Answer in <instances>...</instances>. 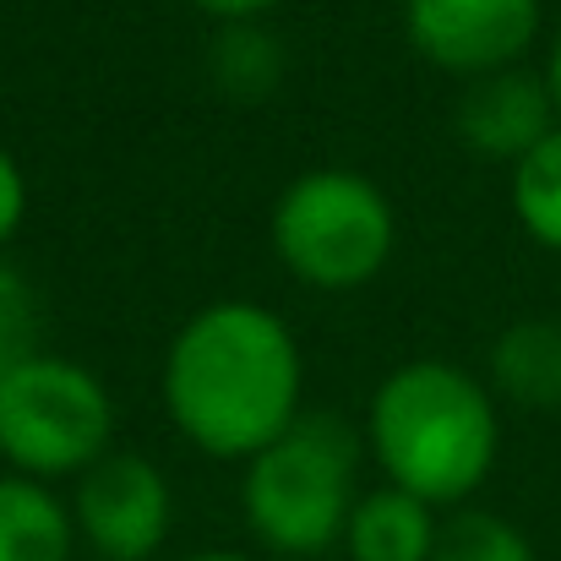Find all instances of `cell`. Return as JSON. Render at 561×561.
<instances>
[{
  "instance_id": "6da1fadb",
  "label": "cell",
  "mask_w": 561,
  "mask_h": 561,
  "mask_svg": "<svg viewBox=\"0 0 561 561\" xmlns=\"http://www.w3.org/2000/svg\"><path fill=\"white\" fill-rule=\"evenodd\" d=\"M164 414L196 453L245 463L300 420L306 360L284 317L256 300H213L170 339Z\"/></svg>"
},
{
  "instance_id": "7a4b0ae2",
  "label": "cell",
  "mask_w": 561,
  "mask_h": 561,
  "mask_svg": "<svg viewBox=\"0 0 561 561\" xmlns=\"http://www.w3.org/2000/svg\"><path fill=\"white\" fill-rule=\"evenodd\" d=\"M366 442L387 485L431 507H458L496 469L502 420L485 381L442 360H409L371 392Z\"/></svg>"
},
{
  "instance_id": "3957f363",
  "label": "cell",
  "mask_w": 561,
  "mask_h": 561,
  "mask_svg": "<svg viewBox=\"0 0 561 561\" xmlns=\"http://www.w3.org/2000/svg\"><path fill=\"white\" fill-rule=\"evenodd\" d=\"M360 436L339 414H300L278 442L245 458L240 507L251 535L278 557H322L355 513Z\"/></svg>"
},
{
  "instance_id": "277c9868",
  "label": "cell",
  "mask_w": 561,
  "mask_h": 561,
  "mask_svg": "<svg viewBox=\"0 0 561 561\" xmlns=\"http://www.w3.org/2000/svg\"><path fill=\"white\" fill-rule=\"evenodd\" d=\"M398 245V218L387 191L360 170H306L273 207V251L278 262L328 295L366 289Z\"/></svg>"
},
{
  "instance_id": "5b68a950",
  "label": "cell",
  "mask_w": 561,
  "mask_h": 561,
  "mask_svg": "<svg viewBox=\"0 0 561 561\" xmlns=\"http://www.w3.org/2000/svg\"><path fill=\"white\" fill-rule=\"evenodd\" d=\"M115 442V398L66 355H33L0 381V458L27 480H77Z\"/></svg>"
},
{
  "instance_id": "8992f818",
  "label": "cell",
  "mask_w": 561,
  "mask_h": 561,
  "mask_svg": "<svg viewBox=\"0 0 561 561\" xmlns=\"http://www.w3.org/2000/svg\"><path fill=\"white\" fill-rule=\"evenodd\" d=\"M71 524L77 540L99 561H148L175 524L170 480L142 453H104L93 469L77 474L71 491Z\"/></svg>"
},
{
  "instance_id": "52a82bcc",
  "label": "cell",
  "mask_w": 561,
  "mask_h": 561,
  "mask_svg": "<svg viewBox=\"0 0 561 561\" xmlns=\"http://www.w3.org/2000/svg\"><path fill=\"white\" fill-rule=\"evenodd\" d=\"M403 33L420 60L474 82L529 55L540 0H403Z\"/></svg>"
},
{
  "instance_id": "ba28073f",
  "label": "cell",
  "mask_w": 561,
  "mask_h": 561,
  "mask_svg": "<svg viewBox=\"0 0 561 561\" xmlns=\"http://www.w3.org/2000/svg\"><path fill=\"white\" fill-rule=\"evenodd\" d=\"M561 126L557 99L546 88V77L535 71H491V77H474L463 104H458V137L485 153V159H507L518 164L529 148H540L551 131Z\"/></svg>"
},
{
  "instance_id": "9c48e42d",
  "label": "cell",
  "mask_w": 561,
  "mask_h": 561,
  "mask_svg": "<svg viewBox=\"0 0 561 561\" xmlns=\"http://www.w3.org/2000/svg\"><path fill=\"white\" fill-rule=\"evenodd\" d=\"M436 507L398 491V485H376L355 502L344 546L355 561H431L436 551Z\"/></svg>"
},
{
  "instance_id": "30bf717a",
  "label": "cell",
  "mask_w": 561,
  "mask_h": 561,
  "mask_svg": "<svg viewBox=\"0 0 561 561\" xmlns=\"http://www.w3.org/2000/svg\"><path fill=\"white\" fill-rule=\"evenodd\" d=\"M71 507L27 474H0V561H71Z\"/></svg>"
},
{
  "instance_id": "8fae6325",
  "label": "cell",
  "mask_w": 561,
  "mask_h": 561,
  "mask_svg": "<svg viewBox=\"0 0 561 561\" xmlns=\"http://www.w3.org/2000/svg\"><path fill=\"white\" fill-rule=\"evenodd\" d=\"M491 387L518 409H561V322H513L491 350Z\"/></svg>"
},
{
  "instance_id": "7c38bea8",
  "label": "cell",
  "mask_w": 561,
  "mask_h": 561,
  "mask_svg": "<svg viewBox=\"0 0 561 561\" xmlns=\"http://www.w3.org/2000/svg\"><path fill=\"white\" fill-rule=\"evenodd\" d=\"M213 82L240 104L273 99L284 82V44L262 22H224L213 38Z\"/></svg>"
},
{
  "instance_id": "4fadbf2b",
  "label": "cell",
  "mask_w": 561,
  "mask_h": 561,
  "mask_svg": "<svg viewBox=\"0 0 561 561\" xmlns=\"http://www.w3.org/2000/svg\"><path fill=\"white\" fill-rule=\"evenodd\" d=\"M513 213L546 251H561V126L513 164Z\"/></svg>"
},
{
  "instance_id": "5bb4252c",
  "label": "cell",
  "mask_w": 561,
  "mask_h": 561,
  "mask_svg": "<svg viewBox=\"0 0 561 561\" xmlns=\"http://www.w3.org/2000/svg\"><path fill=\"white\" fill-rule=\"evenodd\" d=\"M431 561H535V546L524 540L518 524H507L502 513H480L463 507L436 529V551Z\"/></svg>"
},
{
  "instance_id": "9a60e30c",
  "label": "cell",
  "mask_w": 561,
  "mask_h": 561,
  "mask_svg": "<svg viewBox=\"0 0 561 561\" xmlns=\"http://www.w3.org/2000/svg\"><path fill=\"white\" fill-rule=\"evenodd\" d=\"M44 355V306L38 289L0 256V381Z\"/></svg>"
},
{
  "instance_id": "2e32d148",
  "label": "cell",
  "mask_w": 561,
  "mask_h": 561,
  "mask_svg": "<svg viewBox=\"0 0 561 561\" xmlns=\"http://www.w3.org/2000/svg\"><path fill=\"white\" fill-rule=\"evenodd\" d=\"M22 218H27V181H22V164L0 148V251L11 245Z\"/></svg>"
},
{
  "instance_id": "e0dca14e",
  "label": "cell",
  "mask_w": 561,
  "mask_h": 561,
  "mask_svg": "<svg viewBox=\"0 0 561 561\" xmlns=\"http://www.w3.org/2000/svg\"><path fill=\"white\" fill-rule=\"evenodd\" d=\"M196 11H207L213 22H262L267 11H278L284 0H191Z\"/></svg>"
},
{
  "instance_id": "ac0fdd59",
  "label": "cell",
  "mask_w": 561,
  "mask_h": 561,
  "mask_svg": "<svg viewBox=\"0 0 561 561\" xmlns=\"http://www.w3.org/2000/svg\"><path fill=\"white\" fill-rule=\"evenodd\" d=\"M546 88L557 99V115H561V33H557V49H551V66H546Z\"/></svg>"
},
{
  "instance_id": "d6986e66",
  "label": "cell",
  "mask_w": 561,
  "mask_h": 561,
  "mask_svg": "<svg viewBox=\"0 0 561 561\" xmlns=\"http://www.w3.org/2000/svg\"><path fill=\"white\" fill-rule=\"evenodd\" d=\"M186 561H256V557H240V551H202V557H186Z\"/></svg>"
}]
</instances>
